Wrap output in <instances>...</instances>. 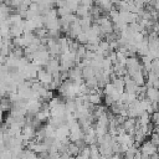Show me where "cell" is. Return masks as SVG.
<instances>
[{"label":"cell","instance_id":"8992f818","mask_svg":"<svg viewBox=\"0 0 159 159\" xmlns=\"http://www.w3.org/2000/svg\"><path fill=\"white\" fill-rule=\"evenodd\" d=\"M88 103L93 104V106H98L102 103V94H98L97 92L88 94Z\"/></svg>","mask_w":159,"mask_h":159},{"label":"cell","instance_id":"7a4b0ae2","mask_svg":"<svg viewBox=\"0 0 159 159\" xmlns=\"http://www.w3.org/2000/svg\"><path fill=\"white\" fill-rule=\"evenodd\" d=\"M139 152L142 154H145V155H153L154 153H157V145H154L150 140H145L140 144V148H139Z\"/></svg>","mask_w":159,"mask_h":159},{"label":"cell","instance_id":"8fae6325","mask_svg":"<svg viewBox=\"0 0 159 159\" xmlns=\"http://www.w3.org/2000/svg\"><path fill=\"white\" fill-rule=\"evenodd\" d=\"M102 99H104V104H106V107H109L112 103H114L111 96H104V98H102Z\"/></svg>","mask_w":159,"mask_h":159},{"label":"cell","instance_id":"6da1fadb","mask_svg":"<svg viewBox=\"0 0 159 159\" xmlns=\"http://www.w3.org/2000/svg\"><path fill=\"white\" fill-rule=\"evenodd\" d=\"M36 78H37V81L41 84H43L46 88H48V84L52 81V75L48 73L46 70H39L37 71V75H36Z\"/></svg>","mask_w":159,"mask_h":159},{"label":"cell","instance_id":"277c9868","mask_svg":"<svg viewBox=\"0 0 159 159\" xmlns=\"http://www.w3.org/2000/svg\"><path fill=\"white\" fill-rule=\"evenodd\" d=\"M80 148L75 144V143H72V142H70L68 144H67V147H66V153L70 155V157H76L78 153H80Z\"/></svg>","mask_w":159,"mask_h":159},{"label":"cell","instance_id":"ba28073f","mask_svg":"<svg viewBox=\"0 0 159 159\" xmlns=\"http://www.w3.org/2000/svg\"><path fill=\"white\" fill-rule=\"evenodd\" d=\"M56 12H57V15H60V17H62V16H65V15H68V14H71L72 11L65 5V6H61V7H58L57 10H56Z\"/></svg>","mask_w":159,"mask_h":159},{"label":"cell","instance_id":"7c38bea8","mask_svg":"<svg viewBox=\"0 0 159 159\" xmlns=\"http://www.w3.org/2000/svg\"><path fill=\"white\" fill-rule=\"evenodd\" d=\"M1 47H2V37L0 36V48H1Z\"/></svg>","mask_w":159,"mask_h":159},{"label":"cell","instance_id":"9c48e42d","mask_svg":"<svg viewBox=\"0 0 159 159\" xmlns=\"http://www.w3.org/2000/svg\"><path fill=\"white\" fill-rule=\"evenodd\" d=\"M149 140H150L154 145H157V147H158V142H159V139H158V133L152 132V133L149 134Z\"/></svg>","mask_w":159,"mask_h":159},{"label":"cell","instance_id":"5b68a950","mask_svg":"<svg viewBox=\"0 0 159 159\" xmlns=\"http://www.w3.org/2000/svg\"><path fill=\"white\" fill-rule=\"evenodd\" d=\"M112 84L114 86V88L118 91V92H124V81L122 77H114L112 80Z\"/></svg>","mask_w":159,"mask_h":159},{"label":"cell","instance_id":"52a82bcc","mask_svg":"<svg viewBox=\"0 0 159 159\" xmlns=\"http://www.w3.org/2000/svg\"><path fill=\"white\" fill-rule=\"evenodd\" d=\"M75 12H76V16H80V17L87 16V15H89V7H87L84 5H78Z\"/></svg>","mask_w":159,"mask_h":159},{"label":"cell","instance_id":"4fadbf2b","mask_svg":"<svg viewBox=\"0 0 159 159\" xmlns=\"http://www.w3.org/2000/svg\"><path fill=\"white\" fill-rule=\"evenodd\" d=\"M67 159H75V157H68Z\"/></svg>","mask_w":159,"mask_h":159},{"label":"cell","instance_id":"3957f363","mask_svg":"<svg viewBox=\"0 0 159 159\" xmlns=\"http://www.w3.org/2000/svg\"><path fill=\"white\" fill-rule=\"evenodd\" d=\"M145 98H147L148 101H150L152 103H157V102H158V98H159L158 88L147 87V88H145Z\"/></svg>","mask_w":159,"mask_h":159},{"label":"cell","instance_id":"30bf717a","mask_svg":"<svg viewBox=\"0 0 159 159\" xmlns=\"http://www.w3.org/2000/svg\"><path fill=\"white\" fill-rule=\"evenodd\" d=\"M80 4L81 5H84V6H87V7H92L93 6V0H80Z\"/></svg>","mask_w":159,"mask_h":159}]
</instances>
